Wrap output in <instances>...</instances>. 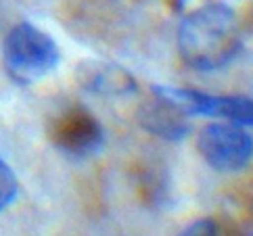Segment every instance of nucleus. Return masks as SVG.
I'll return each instance as SVG.
<instances>
[{"mask_svg":"<svg viewBox=\"0 0 253 236\" xmlns=\"http://www.w3.org/2000/svg\"><path fill=\"white\" fill-rule=\"evenodd\" d=\"M138 119L147 132L166 140L184 138L188 128H191L188 115L171 98H168L161 92L159 88L153 90V98L140 107Z\"/></svg>","mask_w":253,"mask_h":236,"instance_id":"nucleus-6","label":"nucleus"},{"mask_svg":"<svg viewBox=\"0 0 253 236\" xmlns=\"http://www.w3.org/2000/svg\"><path fill=\"white\" fill-rule=\"evenodd\" d=\"M168 98H171L182 111L193 115L220 117L234 125H251L253 128V98L237 94H205L188 88H159Z\"/></svg>","mask_w":253,"mask_h":236,"instance_id":"nucleus-4","label":"nucleus"},{"mask_svg":"<svg viewBox=\"0 0 253 236\" xmlns=\"http://www.w3.org/2000/svg\"><path fill=\"white\" fill-rule=\"evenodd\" d=\"M178 236H215V224L211 220H197L188 224Z\"/></svg>","mask_w":253,"mask_h":236,"instance_id":"nucleus-9","label":"nucleus"},{"mask_svg":"<svg viewBox=\"0 0 253 236\" xmlns=\"http://www.w3.org/2000/svg\"><path fill=\"white\" fill-rule=\"evenodd\" d=\"M17 195V178L11 167L0 159V209H4Z\"/></svg>","mask_w":253,"mask_h":236,"instance_id":"nucleus-8","label":"nucleus"},{"mask_svg":"<svg viewBox=\"0 0 253 236\" xmlns=\"http://www.w3.org/2000/svg\"><path fill=\"white\" fill-rule=\"evenodd\" d=\"M203 161L215 171L232 174L247 167L253 159V138L234 123H207L197 136Z\"/></svg>","mask_w":253,"mask_h":236,"instance_id":"nucleus-3","label":"nucleus"},{"mask_svg":"<svg viewBox=\"0 0 253 236\" xmlns=\"http://www.w3.org/2000/svg\"><path fill=\"white\" fill-rule=\"evenodd\" d=\"M241 27L224 4H207L184 17L178 27V50L186 65L199 71L222 69L241 50Z\"/></svg>","mask_w":253,"mask_h":236,"instance_id":"nucleus-1","label":"nucleus"},{"mask_svg":"<svg viewBox=\"0 0 253 236\" xmlns=\"http://www.w3.org/2000/svg\"><path fill=\"white\" fill-rule=\"evenodd\" d=\"M50 138L57 149L71 157H88L101 149L103 128L86 109H67L52 123Z\"/></svg>","mask_w":253,"mask_h":236,"instance_id":"nucleus-5","label":"nucleus"},{"mask_svg":"<svg viewBox=\"0 0 253 236\" xmlns=\"http://www.w3.org/2000/svg\"><path fill=\"white\" fill-rule=\"evenodd\" d=\"M59 63V46L36 25L19 23L4 40V67L17 84H32L48 76Z\"/></svg>","mask_w":253,"mask_h":236,"instance_id":"nucleus-2","label":"nucleus"},{"mask_svg":"<svg viewBox=\"0 0 253 236\" xmlns=\"http://www.w3.org/2000/svg\"><path fill=\"white\" fill-rule=\"evenodd\" d=\"M78 76L82 79L84 88L92 90L96 94L117 96L134 92V88H136V81L128 71L103 61H88L78 65Z\"/></svg>","mask_w":253,"mask_h":236,"instance_id":"nucleus-7","label":"nucleus"}]
</instances>
